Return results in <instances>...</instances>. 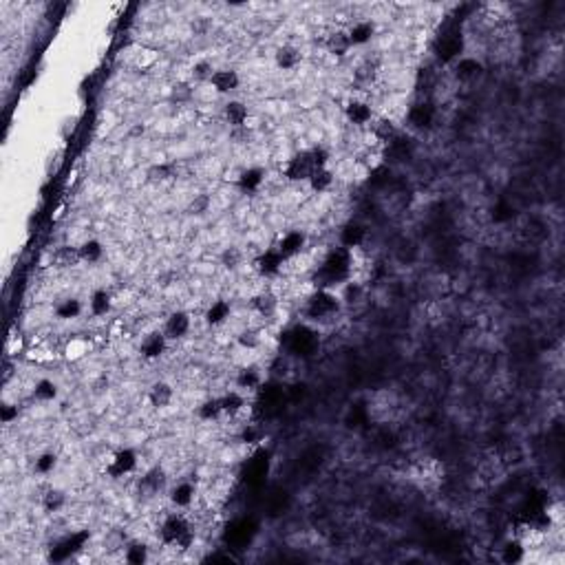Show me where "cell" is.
Returning <instances> with one entry per match:
<instances>
[{
  "label": "cell",
  "instance_id": "681fc988",
  "mask_svg": "<svg viewBox=\"0 0 565 565\" xmlns=\"http://www.w3.org/2000/svg\"><path fill=\"white\" fill-rule=\"evenodd\" d=\"M157 60H160V53L152 51V49H140L138 56H135V64H138L140 69H144V71L146 69H152Z\"/></svg>",
  "mask_w": 565,
  "mask_h": 565
},
{
  "label": "cell",
  "instance_id": "f1b7e54d",
  "mask_svg": "<svg viewBox=\"0 0 565 565\" xmlns=\"http://www.w3.org/2000/svg\"><path fill=\"white\" fill-rule=\"evenodd\" d=\"M411 475H413V480H415V482H420V486H431V484H437V482H440V477H442V468H440V464H437L435 460L426 457L424 462H420V464L413 466Z\"/></svg>",
  "mask_w": 565,
  "mask_h": 565
},
{
  "label": "cell",
  "instance_id": "44dd1931",
  "mask_svg": "<svg viewBox=\"0 0 565 565\" xmlns=\"http://www.w3.org/2000/svg\"><path fill=\"white\" fill-rule=\"evenodd\" d=\"M325 51L331 58H336V60H345L353 51L351 40L347 36V29H333V31H329L327 38H325Z\"/></svg>",
  "mask_w": 565,
  "mask_h": 565
},
{
  "label": "cell",
  "instance_id": "ab89813d",
  "mask_svg": "<svg viewBox=\"0 0 565 565\" xmlns=\"http://www.w3.org/2000/svg\"><path fill=\"white\" fill-rule=\"evenodd\" d=\"M316 343H318V338H316L313 333H303L296 329V331H291L289 336V349L291 353H296V356H309L313 349H316Z\"/></svg>",
  "mask_w": 565,
  "mask_h": 565
},
{
  "label": "cell",
  "instance_id": "d4e9b609",
  "mask_svg": "<svg viewBox=\"0 0 565 565\" xmlns=\"http://www.w3.org/2000/svg\"><path fill=\"white\" fill-rule=\"evenodd\" d=\"M88 313L95 316V318H104L113 311V294L106 287H95L91 294H88V305H86Z\"/></svg>",
  "mask_w": 565,
  "mask_h": 565
},
{
  "label": "cell",
  "instance_id": "4fadbf2b",
  "mask_svg": "<svg viewBox=\"0 0 565 565\" xmlns=\"http://www.w3.org/2000/svg\"><path fill=\"white\" fill-rule=\"evenodd\" d=\"M91 351H93V341L88 336H82V333L66 338L64 345L60 347V356L71 365L82 363L86 356H91Z\"/></svg>",
  "mask_w": 565,
  "mask_h": 565
},
{
  "label": "cell",
  "instance_id": "484cf974",
  "mask_svg": "<svg viewBox=\"0 0 565 565\" xmlns=\"http://www.w3.org/2000/svg\"><path fill=\"white\" fill-rule=\"evenodd\" d=\"M435 120V106L431 102H418L413 104L409 110H406V122H409L413 128H428Z\"/></svg>",
  "mask_w": 565,
  "mask_h": 565
},
{
  "label": "cell",
  "instance_id": "db71d44e",
  "mask_svg": "<svg viewBox=\"0 0 565 565\" xmlns=\"http://www.w3.org/2000/svg\"><path fill=\"white\" fill-rule=\"evenodd\" d=\"M130 133H133V135H144V126H135Z\"/></svg>",
  "mask_w": 565,
  "mask_h": 565
},
{
  "label": "cell",
  "instance_id": "ba28073f",
  "mask_svg": "<svg viewBox=\"0 0 565 565\" xmlns=\"http://www.w3.org/2000/svg\"><path fill=\"white\" fill-rule=\"evenodd\" d=\"M168 345H170V341L166 338V333L162 329H152V331L142 336L138 353L142 360H146V363H157V360H162L166 356Z\"/></svg>",
  "mask_w": 565,
  "mask_h": 565
},
{
  "label": "cell",
  "instance_id": "ac0fdd59",
  "mask_svg": "<svg viewBox=\"0 0 565 565\" xmlns=\"http://www.w3.org/2000/svg\"><path fill=\"white\" fill-rule=\"evenodd\" d=\"M303 60H305L303 49L296 47V44H291V42L281 44V47L276 49V53H274V64H276L279 71H296L299 66L303 64Z\"/></svg>",
  "mask_w": 565,
  "mask_h": 565
},
{
  "label": "cell",
  "instance_id": "e0dca14e",
  "mask_svg": "<svg viewBox=\"0 0 565 565\" xmlns=\"http://www.w3.org/2000/svg\"><path fill=\"white\" fill-rule=\"evenodd\" d=\"M265 179H267L265 168H261V166H247L237 177V188L243 195H256L265 186Z\"/></svg>",
  "mask_w": 565,
  "mask_h": 565
},
{
  "label": "cell",
  "instance_id": "f546056e",
  "mask_svg": "<svg viewBox=\"0 0 565 565\" xmlns=\"http://www.w3.org/2000/svg\"><path fill=\"white\" fill-rule=\"evenodd\" d=\"M53 313L56 318L62 321V323H71L76 318L84 313V305L78 296H66V299H60L53 307Z\"/></svg>",
  "mask_w": 565,
  "mask_h": 565
},
{
  "label": "cell",
  "instance_id": "83f0119b",
  "mask_svg": "<svg viewBox=\"0 0 565 565\" xmlns=\"http://www.w3.org/2000/svg\"><path fill=\"white\" fill-rule=\"evenodd\" d=\"M51 263L58 269H73L76 265L82 263V259H80V247L78 245H71V243L58 245L56 250H53V254H51Z\"/></svg>",
  "mask_w": 565,
  "mask_h": 565
},
{
  "label": "cell",
  "instance_id": "4dcf8cb0",
  "mask_svg": "<svg viewBox=\"0 0 565 565\" xmlns=\"http://www.w3.org/2000/svg\"><path fill=\"white\" fill-rule=\"evenodd\" d=\"M336 184V172L331 166L327 168H316L309 177V182H307V188L313 192V195H325L333 188Z\"/></svg>",
  "mask_w": 565,
  "mask_h": 565
},
{
  "label": "cell",
  "instance_id": "f907efd6",
  "mask_svg": "<svg viewBox=\"0 0 565 565\" xmlns=\"http://www.w3.org/2000/svg\"><path fill=\"white\" fill-rule=\"evenodd\" d=\"M18 413H20V409H18V402H3V406H0V422L3 424H14L16 420H18Z\"/></svg>",
  "mask_w": 565,
  "mask_h": 565
},
{
  "label": "cell",
  "instance_id": "2e32d148",
  "mask_svg": "<svg viewBox=\"0 0 565 565\" xmlns=\"http://www.w3.org/2000/svg\"><path fill=\"white\" fill-rule=\"evenodd\" d=\"M279 305H281V301L272 289H261L250 301H247V307H250V311L256 313L259 318H272V316L279 311Z\"/></svg>",
  "mask_w": 565,
  "mask_h": 565
},
{
  "label": "cell",
  "instance_id": "b9f144b4",
  "mask_svg": "<svg viewBox=\"0 0 565 565\" xmlns=\"http://www.w3.org/2000/svg\"><path fill=\"white\" fill-rule=\"evenodd\" d=\"M214 71H217V66L208 58H201L190 66V80L197 84H210Z\"/></svg>",
  "mask_w": 565,
  "mask_h": 565
},
{
  "label": "cell",
  "instance_id": "816d5d0a",
  "mask_svg": "<svg viewBox=\"0 0 565 565\" xmlns=\"http://www.w3.org/2000/svg\"><path fill=\"white\" fill-rule=\"evenodd\" d=\"M210 210V197L208 195H197L192 201H190V206H188V212L190 214H206Z\"/></svg>",
  "mask_w": 565,
  "mask_h": 565
},
{
  "label": "cell",
  "instance_id": "c3c4849f",
  "mask_svg": "<svg viewBox=\"0 0 565 565\" xmlns=\"http://www.w3.org/2000/svg\"><path fill=\"white\" fill-rule=\"evenodd\" d=\"M221 263H223V267H228V269H237L243 263V252L239 250L237 245H232V247H228V250L221 254Z\"/></svg>",
  "mask_w": 565,
  "mask_h": 565
},
{
  "label": "cell",
  "instance_id": "277c9868",
  "mask_svg": "<svg viewBox=\"0 0 565 565\" xmlns=\"http://www.w3.org/2000/svg\"><path fill=\"white\" fill-rule=\"evenodd\" d=\"M138 466H140L138 450L130 446H120L108 455L104 470L110 480H124V477H130V475L138 470Z\"/></svg>",
  "mask_w": 565,
  "mask_h": 565
},
{
  "label": "cell",
  "instance_id": "7c38bea8",
  "mask_svg": "<svg viewBox=\"0 0 565 565\" xmlns=\"http://www.w3.org/2000/svg\"><path fill=\"white\" fill-rule=\"evenodd\" d=\"M192 329V316L186 311V309H175L166 316V323H164V333L170 343L175 341H184V338L190 333Z\"/></svg>",
  "mask_w": 565,
  "mask_h": 565
},
{
  "label": "cell",
  "instance_id": "5bb4252c",
  "mask_svg": "<svg viewBox=\"0 0 565 565\" xmlns=\"http://www.w3.org/2000/svg\"><path fill=\"white\" fill-rule=\"evenodd\" d=\"M146 402L152 411H164L175 402V387L168 380H155L146 389Z\"/></svg>",
  "mask_w": 565,
  "mask_h": 565
},
{
  "label": "cell",
  "instance_id": "1f68e13d",
  "mask_svg": "<svg viewBox=\"0 0 565 565\" xmlns=\"http://www.w3.org/2000/svg\"><path fill=\"white\" fill-rule=\"evenodd\" d=\"M31 398L40 404H49V402H56L60 398V387L58 382L51 380V378H40L33 382L31 387Z\"/></svg>",
  "mask_w": 565,
  "mask_h": 565
},
{
  "label": "cell",
  "instance_id": "bcb514c9",
  "mask_svg": "<svg viewBox=\"0 0 565 565\" xmlns=\"http://www.w3.org/2000/svg\"><path fill=\"white\" fill-rule=\"evenodd\" d=\"M192 98H195V86H192V82L182 80V82H175L172 84V88H170V100L172 102H177V104H188Z\"/></svg>",
  "mask_w": 565,
  "mask_h": 565
},
{
  "label": "cell",
  "instance_id": "7a4b0ae2",
  "mask_svg": "<svg viewBox=\"0 0 565 565\" xmlns=\"http://www.w3.org/2000/svg\"><path fill=\"white\" fill-rule=\"evenodd\" d=\"M157 537H160L162 546L177 550V552H186L195 546V526L190 524V519L184 512H168L162 524L160 530H157Z\"/></svg>",
  "mask_w": 565,
  "mask_h": 565
},
{
  "label": "cell",
  "instance_id": "e575fe53",
  "mask_svg": "<svg viewBox=\"0 0 565 565\" xmlns=\"http://www.w3.org/2000/svg\"><path fill=\"white\" fill-rule=\"evenodd\" d=\"M195 415L199 422H219L223 418V411H221V402H219V395L214 398H206V400H201L197 404V409H195Z\"/></svg>",
  "mask_w": 565,
  "mask_h": 565
},
{
  "label": "cell",
  "instance_id": "3957f363",
  "mask_svg": "<svg viewBox=\"0 0 565 565\" xmlns=\"http://www.w3.org/2000/svg\"><path fill=\"white\" fill-rule=\"evenodd\" d=\"M343 309V299L336 289L316 287V291L305 303V316L311 323H327Z\"/></svg>",
  "mask_w": 565,
  "mask_h": 565
},
{
  "label": "cell",
  "instance_id": "f5cc1de1",
  "mask_svg": "<svg viewBox=\"0 0 565 565\" xmlns=\"http://www.w3.org/2000/svg\"><path fill=\"white\" fill-rule=\"evenodd\" d=\"M261 440V431L254 426V424H245L243 431H241V442L243 444H256Z\"/></svg>",
  "mask_w": 565,
  "mask_h": 565
},
{
  "label": "cell",
  "instance_id": "d6a6232c",
  "mask_svg": "<svg viewBox=\"0 0 565 565\" xmlns=\"http://www.w3.org/2000/svg\"><path fill=\"white\" fill-rule=\"evenodd\" d=\"M122 559L128 565H144L150 559V548L144 544V541L133 539L126 546H122Z\"/></svg>",
  "mask_w": 565,
  "mask_h": 565
},
{
  "label": "cell",
  "instance_id": "30bf717a",
  "mask_svg": "<svg viewBox=\"0 0 565 565\" xmlns=\"http://www.w3.org/2000/svg\"><path fill=\"white\" fill-rule=\"evenodd\" d=\"M307 232L301 230V228H291V230H285L279 241L274 243L276 245V250L285 256V261H294V259H299L305 250H307Z\"/></svg>",
  "mask_w": 565,
  "mask_h": 565
},
{
  "label": "cell",
  "instance_id": "60d3db41",
  "mask_svg": "<svg viewBox=\"0 0 565 565\" xmlns=\"http://www.w3.org/2000/svg\"><path fill=\"white\" fill-rule=\"evenodd\" d=\"M25 353H27V360H29V363H33V365H51L56 360V356H58L56 349L51 345H47V343L33 345V347L25 349Z\"/></svg>",
  "mask_w": 565,
  "mask_h": 565
},
{
  "label": "cell",
  "instance_id": "603a6c76",
  "mask_svg": "<svg viewBox=\"0 0 565 565\" xmlns=\"http://www.w3.org/2000/svg\"><path fill=\"white\" fill-rule=\"evenodd\" d=\"M197 499V488L192 482H177L168 490V502L177 510H188Z\"/></svg>",
  "mask_w": 565,
  "mask_h": 565
},
{
  "label": "cell",
  "instance_id": "f35d334b",
  "mask_svg": "<svg viewBox=\"0 0 565 565\" xmlns=\"http://www.w3.org/2000/svg\"><path fill=\"white\" fill-rule=\"evenodd\" d=\"M526 556H528V546H524L517 537L508 539L506 544H504V548H502V561L508 563V565L524 563Z\"/></svg>",
  "mask_w": 565,
  "mask_h": 565
},
{
  "label": "cell",
  "instance_id": "f6af8a7d",
  "mask_svg": "<svg viewBox=\"0 0 565 565\" xmlns=\"http://www.w3.org/2000/svg\"><path fill=\"white\" fill-rule=\"evenodd\" d=\"M237 345L245 351H254L261 347V333L252 327H245L237 333Z\"/></svg>",
  "mask_w": 565,
  "mask_h": 565
},
{
  "label": "cell",
  "instance_id": "9c48e42d",
  "mask_svg": "<svg viewBox=\"0 0 565 565\" xmlns=\"http://www.w3.org/2000/svg\"><path fill=\"white\" fill-rule=\"evenodd\" d=\"M367 225L360 223L356 219H349L341 225V230H338V247H343V250H349V252H358L360 247L367 243Z\"/></svg>",
  "mask_w": 565,
  "mask_h": 565
},
{
  "label": "cell",
  "instance_id": "7dc6e473",
  "mask_svg": "<svg viewBox=\"0 0 565 565\" xmlns=\"http://www.w3.org/2000/svg\"><path fill=\"white\" fill-rule=\"evenodd\" d=\"M309 155H311L313 168H327V166H331V150L327 146L313 144V146H309Z\"/></svg>",
  "mask_w": 565,
  "mask_h": 565
},
{
  "label": "cell",
  "instance_id": "cb8c5ba5",
  "mask_svg": "<svg viewBox=\"0 0 565 565\" xmlns=\"http://www.w3.org/2000/svg\"><path fill=\"white\" fill-rule=\"evenodd\" d=\"M234 384H237V389L243 391V393L259 391L263 387V371H261V367H256V365H245V367H241L237 371Z\"/></svg>",
  "mask_w": 565,
  "mask_h": 565
},
{
  "label": "cell",
  "instance_id": "7bdbcfd3",
  "mask_svg": "<svg viewBox=\"0 0 565 565\" xmlns=\"http://www.w3.org/2000/svg\"><path fill=\"white\" fill-rule=\"evenodd\" d=\"M58 464H60L58 453H53V450H42L33 462V470L42 475V477H47V475H51L58 468Z\"/></svg>",
  "mask_w": 565,
  "mask_h": 565
},
{
  "label": "cell",
  "instance_id": "ee69618b",
  "mask_svg": "<svg viewBox=\"0 0 565 565\" xmlns=\"http://www.w3.org/2000/svg\"><path fill=\"white\" fill-rule=\"evenodd\" d=\"M175 172H177V168H175V164H155V166H150L148 168V179L152 184H168V182H172L175 179Z\"/></svg>",
  "mask_w": 565,
  "mask_h": 565
},
{
  "label": "cell",
  "instance_id": "8992f818",
  "mask_svg": "<svg viewBox=\"0 0 565 565\" xmlns=\"http://www.w3.org/2000/svg\"><path fill=\"white\" fill-rule=\"evenodd\" d=\"M343 115H345L347 124H351L353 128L367 130L371 126V122L375 120V108H373V104L369 100L353 95V98L345 100V104H343Z\"/></svg>",
  "mask_w": 565,
  "mask_h": 565
},
{
  "label": "cell",
  "instance_id": "836d02e7",
  "mask_svg": "<svg viewBox=\"0 0 565 565\" xmlns=\"http://www.w3.org/2000/svg\"><path fill=\"white\" fill-rule=\"evenodd\" d=\"M437 56H440L444 62L453 64L457 58H462V38L455 36V33L442 36L440 42H437Z\"/></svg>",
  "mask_w": 565,
  "mask_h": 565
},
{
  "label": "cell",
  "instance_id": "d6986e66",
  "mask_svg": "<svg viewBox=\"0 0 565 565\" xmlns=\"http://www.w3.org/2000/svg\"><path fill=\"white\" fill-rule=\"evenodd\" d=\"M378 33V27H375V22L371 18H360L356 22H351V25L347 27V36L351 40V47H367V44L375 38Z\"/></svg>",
  "mask_w": 565,
  "mask_h": 565
},
{
  "label": "cell",
  "instance_id": "5b68a950",
  "mask_svg": "<svg viewBox=\"0 0 565 565\" xmlns=\"http://www.w3.org/2000/svg\"><path fill=\"white\" fill-rule=\"evenodd\" d=\"M313 170L316 168H313V162H311L309 148L291 152L287 160L283 162V166H281V175H283L285 182H289V184H307Z\"/></svg>",
  "mask_w": 565,
  "mask_h": 565
},
{
  "label": "cell",
  "instance_id": "4316f807",
  "mask_svg": "<svg viewBox=\"0 0 565 565\" xmlns=\"http://www.w3.org/2000/svg\"><path fill=\"white\" fill-rule=\"evenodd\" d=\"M219 402H221V411H223V418H228V420H234L239 418L243 411H245V393L239 391V389H232V391H225L219 395Z\"/></svg>",
  "mask_w": 565,
  "mask_h": 565
},
{
  "label": "cell",
  "instance_id": "ffe728a7",
  "mask_svg": "<svg viewBox=\"0 0 565 565\" xmlns=\"http://www.w3.org/2000/svg\"><path fill=\"white\" fill-rule=\"evenodd\" d=\"M223 120L232 128H243V126H247V122H250V106H247L243 100L230 98L223 104Z\"/></svg>",
  "mask_w": 565,
  "mask_h": 565
},
{
  "label": "cell",
  "instance_id": "d590c367",
  "mask_svg": "<svg viewBox=\"0 0 565 565\" xmlns=\"http://www.w3.org/2000/svg\"><path fill=\"white\" fill-rule=\"evenodd\" d=\"M86 539H88V532H76L71 537H66L64 541H60V544H58V548L53 550L51 559H66L73 552H80L86 546Z\"/></svg>",
  "mask_w": 565,
  "mask_h": 565
},
{
  "label": "cell",
  "instance_id": "8fae6325",
  "mask_svg": "<svg viewBox=\"0 0 565 565\" xmlns=\"http://www.w3.org/2000/svg\"><path fill=\"white\" fill-rule=\"evenodd\" d=\"M217 95L230 98L232 93L239 91L241 86V73L232 66H217V71L212 73V80L208 84Z\"/></svg>",
  "mask_w": 565,
  "mask_h": 565
},
{
  "label": "cell",
  "instance_id": "8d00e7d4",
  "mask_svg": "<svg viewBox=\"0 0 565 565\" xmlns=\"http://www.w3.org/2000/svg\"><path fill=\"white\" fill-rule=\"evenodd\" d=\"M78 247H80V259L86 265H98L104 259V243L95 237L84 239Z\"/></svg>",
  "mask_w": 565,
  "mask_h": 565
},
{
  "label": "cell",
  "instance_id": "9a60e30c",
  "mask_svg": "<svg viewBox=\"0 0 565 565\" xmlns=\"http://www.w3.org/2000/svg\"><path fill=\"white\" fill-rule=\"evenodd\" d=\"M484 64L477 58L462 56L453 62V78L462 84H472L484 76Z\"/></svg>",
  "mask_w": 565,
  "mask_h": 565
},
{
  "label": "cell",
  "instance_id": "74e56055",
  "mask_svg": "<svg viewBox=\"0 0 565 565\" xmlns=\"http://www.w3.org/2000/svg\"><path fill=\"white\" fill-rule=\"evenodd\" d=\"M66 502H69V497H66L64 490H60V488H47V490L42 492L40 506H42L44 512L56 514V512H60L66 506Z\"/></svg>",
  "mask_w": 565,
  "mask_h": 565
},
{
  "label": "cell",
  "instance_id": "52a82bcc",
  "mask_svg": "<svg viewBox=\"0 0 565 565\" xmlns=\"http://www.w3.org/2000/svg\"><path fill=\"white\" fill-rule=\"evenodd\" d=\"M287 261L285 256L276 250V245L272 247H267V250L259 252L252 261V267H254V272L261 276V279H279L283 274V269H285Z\"/></svg>",
  "mask_w": 565,
  "mask_h": 565
},
{
  "label": "cell",
  "instance_id": "7402d4cb",
  "mask_svg": "<svg viewBox=\"0 0 565 565\" xmlns=\"http://www.w3.org/2000/svg\"><path fill=\"white\" fill-rule=\"evenodd\" d=\"M232 318V303L228 299H214L206 311H203V321L208 327H223Z\"/></svg>",
  "mask_w": 565,
  "mask_h": 565
},
{
  "label": "cell",
  "instance_id": "6da1fadb",
  "mask_svg": "<svg viewBox=\"0 0 565 565\" xmlns=\"http://www.w3.org/2000/svg\"><path fill=\"white\" fill-rule=\"evenodd\" d=\"M353 269H356V252L343 250V247H333V250L321 261L316 267V287L323 289H336L343 287L345 283L353 281Z\"/></svg>",
  "mask_w": 565,
  "mask_h": 565
}]
</instances>
